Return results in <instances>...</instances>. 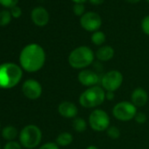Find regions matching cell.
Segmentation results:
<instances>
[{
  "mask_svg": "<svg viewBox=\"0 0 149 149\" xmlns=\"http://www.w3.org/2000/svg\"><path fill=\"white\" fill-rule=\"evenodd\" d=\"M46 62V53L43 47L36 43L26 45L20 52L19 63L22 69L34 73L41 69Z\"/></svg>",
  "mask_w": 149,
  "mask_h": 149,
  "instance_id": "6da1fadb",
  "label": "cell"
},
{
  "mask_svg": "<svg viewBox=\"0 0 149 149\" xmlns=\"http://www.w3.org/2000/svg\"><path fill=\"white\" fill-rule=\"evenodd\" d=\"M23 77V69L13 62L0 64V89L9 90L17 86Z\"/></svg>",
  "mask_w": 149,
  "mask_h": 149,
  "instance_id": "7a4b0ae2",
  "label": "cell"
},
{
  "mask_svg": "<svg viewBox=\"0 0 149 149\" xmlns=\"http://www.w3.org/2000/svg\"><path fill=\"white\" fill-rule=\"evenodd\" d=\"M95 57V53L90 47L80 46L70 52L68 62L71 68L83 70L94 62Z\"/></svg>",
  "mask_w": 149,
  "mask_h": 149,
  "instance_id": "3957f363",
  "label": "cell"
},
{
  "mask_svg": "<svg viewBox=\"0 0 149 149\" xmlns=\"http://www.w3.org/2000/svg\"><path fill=\"white\" fill-rule=\"evenodd\" d=\"M105 101V91L99 85L87 88L79 97V104L86 109H97Z\"/></svg>",
  "mask_w": 149,
  "mask_h": 149,
  "instance_id": "277c9868",
  "label": "cell"
},
{
  "mask_svg": "<svg viewBox=\"0 0 149 149\" xmlns=\"http://www.w3.org/2000/svg\"><path fill=\"white\" fill-rule=\"evenodd\" d=\"M42 139V132L35 125H26L19 132V143L27 149L37 147Z\"/></svg>",
  "mask_w": 149,
  "mask_h": 149,
  "instance_id": "5b68a950",
  "label": "cell"
},
{
  "mask_svg": "<svg viewBox=\"0 0 149 149\" xmlns=\"http://www.w3.org/2000/svg\"><path fill=\"white\" fill-rule=\"evenodd\" d=\"M88 125L95 132H106L111 125V118L103 109H94L88 118Z\"/></svg>",
  "mask_w": 149,
  "mask_h": 149,
  "instance_id": "8992f818",
  "label": "cell"
},
{
  "mask_svg": "<svg viewBox=\"0 0 149 149\" xmlns=\"http://www.w3.org/2000/svg\"><path fill=\"white\" fill-rule=\"evenodd\" d=\"M137 112L138 108L131 101L118 102L112 108L113 117L121 122H128L134 119Z\"/></svg>",
  "mask_w": 149,
  "mask_h": 149,
  "instance_id": "52a82bcc",
  "label": "cell"
},
{
  "mask_svg": "<svg viewBox=\"0 0 149 149\" xmlns=\"http://www.w3.org/2000/svg\"><path fill=\"white\" fill-rule=\"evenodd\" d=\"M123 81V74L117 69H112L106 72L101 77L100 84L105 91L115 92L121 87Z\"/></svg>",
  "mask_w": 149,
  "mask_h": 149,
  "instance_id": "ba28073f",
  "label": "cell"
},
{
  "mask_svg": "<svg viewBox=\"0 0 149 149\" xmlns=\"http://www.w3.org/2000/svg\"><path fill=\"white\" fill-rule=\"evenodd\" d=\"M81 26L88 32L98 31L102 26V19L99 14L94 12L85 13L80 19Z\"/></svg>",
  "mask_w": 149,
  "mask_h": 149,
  "instance_id": "9c48e42d",
  "label": "cell"
},
{
  "mask_svg": "<svg viewBox=\"0 0 149 149\" xmlns=\"http://www.w3.org/2000/svg\"><path fill=\"white\" fill-rule=\"evenodd\" d=\"M22 92L28 99L36 100L42 94V86L37 80L27 79L22 85Z\"/></svg>",
  "mask_w": 149,
  "mask_h": 149,
  "instance_id": "30bf717a",
  "label": "cell"
},
{
  "mask_svg": "<svg viewBox=\"0 0 149 149\" xmlns=\"http://www.w3.org/2000/svg\"><path fill=\"white\" fill-rule=\"evenodd\" d=\"M77 80L83 86L90 88L98 85L99 83L101 82V77L94 70L85 68L78 73Z\"/></svg>",
  "mask_w": 149,
  "mask_h": 149,
  "instance_id": "8fae6325",
  "label": "cell"
},
{
  "mask_svg": "<svg viewBox=\"0 0 149 149\" xmlns=\"http://www.w3.org/2000/svg\"><path fill=\"white\" fill-rule=\"evenodd\" d=\"M32 21L37 26H45L49 21V13L42 6H38L31 12Z\"/></svg>",
  "mask_w": 149,
  "mask_h": 149,
  "instance_id": "7c38bea8",
  "label": "cell"
},
{
  "mask_svg": "<svg viewBox=\"0 0 149 149\" xmlns=\"http://www.w3.org/2000/svg\"><path fill=\"white\" fill-rule=\"evenodd\" d=\"M59 114L65 118H74L77 117L78 108L76 104L70 101H63L58 105Z\"/></svg>",
  "mask_w": 149,
  "mask_h": 149,
  "instance_id": "4fadbf2b",
  "label": "cell"
},
{
  "mask_svg": "<svg viewBox=\"0 0 149 149\" xmlns=\"http://www.w3.org/2000/svg\"><path fill=\"white\" fill-rule=\"evenodd\" d=\"M131 102L137 107H144L148 102V93L141 87L134 89L131 94Z\"/></svg>",
  "mask_w": 149,
  "mask_h": 149,
  "instance_id": "5bb4252c",
  "label": "cell"
},
{
  "mask_svg": "<svg viewBox=\"0 0 149 149\" xmlns=\"http://www.w3.org/2000/svg\"><path fill=\"white\" fill-rule=\"evenodd\" d=\"M115 51L112 47L105 45L100 47L95 53L96 58L99 61H109L114 57Z\"/></svg>",
  "mask_w": 149,
  "mask_h": 149,
  "instance_id": "9a60e30c",
  "label": "cell"
},
{
  "mask_svg": "<svg viewBox=\"0 0 149 149\" xmlns=\"http://www.w3.org/2000/svg\"><path fill=\"white\" fill-rule=\"evenodd\" d=\"M74 137L68 132H62L55 139V143L59 146H68L73 142Z\"/></svg>",
  "mask_w": 149,
  "mask_h": 149,
  "instance_id": "2e32d148",
  "label": "cell"
},
{
  "mask_svg": "<svg viewBox=\"0 0 149 149\" xmlns=\"http://www.w3.org/2000/svg\"><path fill=\"white\" fill-rule=\"evenodd\" d=\"M72 126H73V129L74 130V132L81 133V132H84L87 130L88 123L86 122V120L84 118L77 117L73 119Z\"/></svg>",
  "mask_w": 149,
  "mask_h": 149,
  "instance_id": "e0dca14e",
  "label": "cell"
},
{
  "mask_svg": "<svg viewBox=\"0 0 149 149\" xmlns=\"http://www.w3.org/2000/svg\"><path fill=\"white\" fill-rule=\"evenodd\" d=\"M17 136H18V130L13 125H7L2 130V137L8 141L14 140Z\"/></svg>",
  "mask_w": 149,
  "mask_h": 149,
  "instance_id": "ac0fdd59",
  "label": "cell"
},
{
  "mask_svg": "<svg viewBox=\"0 0 149 149\" xmlns=\"http://www.w3.org/2000/svg\"><path fill=\"white\" fill-rule=\"evenodd\" d=\"M105 40H106V36L104 33L102 31H99V30L96 31L91 35V42L96 46L102 47L103 44L105 42Z\"/></svg>",
  "mask_w": 149,
  "mask_h": 149,
  "instance_id": "d6986e66",
  "label": "cell"
},
{
  "mask_svg": "<svg viewBox=\"0 0 149 149\" xmlns=\"http://www.w3.org/2000/svg\"><path fill=\"white\" fill-rule=\"evenodd\" d=\"M12 13L8 10H2L0 12V26H6L12 20Z\"/></svg>",
  "mask_w": 149,
  "mask_h": 149,
  "instance_id": "ffe728a7",
  "label": "cell"
},
{
  "mask_svg": "<svg viewBox=\"0 0 149 149\" xmlns=\"http://www.w3.org/2000/svg\"><path fill=\"white\" fill-rule=\"evenodd\" d=\"M106 134L111 139H118L120 137L121 132H120V130L117 126L110 125L109 128L106 130Z\"/></svg>",
  "mask_w": 149,
  "mask_h": 149,
  "instance_id": "44dd1931",
  "label": "cell"
},
{
  "mask_svg": "<svg viewBox=\"0 0 149 149\" xmlns=\"http://www.w3.org/2000/svg\"><path fill=\"white\" fill-rule=\"evenodd\" d=\"M73 12L77 16H83L85 13V6L84 4H74L73 6Z\"/></svg>",
  "mask_w": 149,
  "mask_h": 149,
  "instance_id": "7402d4cb",
  "label": "cell"
},
{
  "mask_svg": "<svg viewBox=\"0 0 149 149\" xmlns=\"http://www.w3.org/2000/svg\"><path fill=\"white\" fill-rule=\"evenodd\" d=\"M19 0H0V5L6 8H13L17 6Z\"/></svg>",
  "mask_w": 149,
  "mask_h": 149,
  "instance_id": "603a6c76",
  "label": "cell"
},
{
  "mask_svg": "<svg viewBox=\"0 0 149 149\" xmlns=\"http://www.w3.org/2000/svg\"><path fill=\"white\" fill-rule=\"evenodd\" d=\"M134 120L136 123L139 124V125H143L146 122L147 120V117L146 115V113L142 112V111H138L135 118H134Z\"/></svg>",
  "mask_w": 149,
  "mask_h": 149,
  "instance_id": "cb8c5ba5",
  "label": "cell"
},
{
  "mask_svg": "<svg viewBox=\"0 0 149 149\" xmlns=\"http://www.w3.org/2000/svg\"><path fill=\"white\" fill-rule=\"evenodd\" d=\"M141 29L143 33L149 36V15L146 16L141 21Z\"/></svg>",
  "mask_w": 149,
  "mask_h": 149,
  "instance_id": "d4e9b609",
  "label": "cell"
},
{
  "mask_svg": "<svg viewBox=\"0 0 149 149\" xmlns=\"http://www.w3.org/2000/svg\"><path fill=\"white\" fill-rule=\"evenodd\" d=\"M4 149H22V146L20 143L13 140V141H8L5 145Z\"/></svg>",
  "mask_w": 149,
  "mask_h": 149,
  "instance_id": "484cf974",
  "label": "cell"
},
{
  "mask_svg": "<svg viewBox=\"0 0 149 149\" xmlns=\"http://www.w3.org/2000/svg\"><path fill=\"white\" fill-rule=\"evenodd\" d=\"M11 13H12V16L14 18V19H19L21 15H22V10L20 7H19L18 6L13 7L11 9Z\"/></svg>",
  "mask_w": 149,
  "mask_h": 149,
  "instance_id": "4316f807",
  "label": "cell"
},
{
  "mask_svg": "<svg viewBox=\"0 0 149 149\" xmlns=\"http://www.w3.org/2000/svg\"><path fill=\"white\" fill-rule=\"evenodd\" d=\"M39 149H60V146L55 142H47L40 146Z\"/></svg>",
  "mask_w": 149,
  "mask_h": 149,
  "instance_id": "83f0119b",
  "label": "cell"
},
{
  "mask_svg": "<svg viewBox=\"0 0 149 149\" xmlns=\"http://www.w3.org/2000/svg\"><path fill=\"white\" fill-rule=\"evenodd\" d=\"M115 98V92L112 91H105V100L112 101Z\"/></svg>",
  "mask_w": 149,
  "mask_h": 149,
  "instance_id": "f1b7e54d",
  "label": "cell"
},
{
  "mask_svg": "<svg viewBox=\"0 0 149 149\" xmlns=\"http://www.w3.org/2000/svg\"><path fill=\"white\" fill-rule=\"evenodd\" d=\"M89 1L94 6H99V5H102L105 0H89Z\"/></svg>",
  "mask_w": 149,
  "mask_h": 149,
  "instance_id": "f546056e",
  "label": "cell"
},
{
  "mask_svg": "<svg viewBox=\"0 0 149 149\" xmlns=\"http://www.w3.org/2000/svg\"><path fill=\"white\" fill-rule=\"evenodd\" d=\"M73 2H74V4H84L87 0H72Z\"/></svg>",
  "mask_w": 149,
  "mask_h": 149,
  "instance_id": "4dcf8cb0",
  "label": "cell"
},
{
  "mask_svg": "<svg viewBox=\"0 0 149 149\" xmlns=\"http://www.w3.org/2000/svg\"><path fill=\"white\" fill-rule=\"evenodd\" d=\"M125 1L130 4H136V3H139L140 0H125Z\"/></svg>",
  "mask_w": 149,
  "mask_h": 149,
  "instance_id": "1f68e13d",
  "label": "cell"
},
{
  "mask_svg": "<svg viewBox=\"0 0 149 149\" xmlns=\"http://www.w3.org/2000/svg\"><path fill=\"white\" fill-rule=\"evenodd\" d=\"M86 149H99V148L97 146H95V145H91V146H87Z\"/></svg>",
  "mask_w": 149,
  "mask_h": 149,
  "instance_id": "d6a6232c",
  "label": "cell"
},
{
  "mask_svg": "<svg viewBox=\"0 0 149 149\" xmlns=\"http://www.w3.org/2000/svg\"><path fill=\"white\" fill-rule=\"evenodd\" d=\"M0 149H1V144H0Z\"/></svg>",
  "mask_w": 149,
  "mask_h": 149,
  "instance_id": "836d02e7",
  "label": "cell"
},
{
  "mask_svg": "<svg viewBox=\"0 0 149 149\" xmlns=\"http://www.w3.org/2000/svg\"><path fill=\"white\" fill-rule=\"evenodd\" d=\"M146 1H147V2H148V3H149V0H146Z\"/></svg>",
  "mask_w": 149,
  "mask_h": 149,
  "instance_id": "e575fe53",
  "label": "cell"
},
{
  "mask_svg": "<svg viewBox=\"0 0 149 149\" xmlns=\"http://www.w3.org/2000/svg\"><path fill=\"white\" fill-rule=\"evenodd\" d=\"M0 127H1V125H0Z\"/></svg>",
  "mask_w": 149,
  "mask_h": 149,
  "instance_id": "d590c367",
  "label": "cell"
}]
</instances>
